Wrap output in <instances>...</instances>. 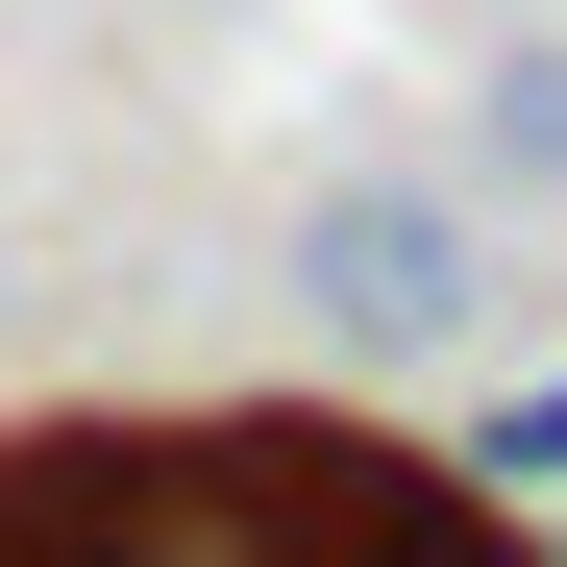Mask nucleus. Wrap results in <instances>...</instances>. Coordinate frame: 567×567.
<instances>
[{
	"mask_svg": "<svg viewBox=\"0 0 567 567\" xmlns=\"http://www.w3.org/2000/svg\"><path fill=\"white\" fill-rule=\"evenodd\" d=\"M271 271H297V321H321L346 370H468V346L518 321L494 198H468V173H420V148H321L297 223H271Z\"/></svg>",
	"mask_w": 567,
	"mask_h": 567,
	"instance_id": "obj_1",
	"label": "nucleus"
},
{
	"mask_svg": "<svg viewBox=\"0 0 567 567\" xmlns=\"http://www.w3.org/2000/svg\"><path fill=\"white\" fill-rule=\"evenodd\" d=\"M468 198H518V223H567V25L468 74Z\"/></svg>",
	"mask_w": 567,
	"mask_h": 567,
	"instance_id": "obj_2",
	"label": "nucleus"
},
{
	"mask_svg": "<svg viewBox=\"0 0 567 567\" xmlns=\"http://www.w3.org/2000/svg\"><path fill=\"white\" fill-rule=\"evenodd\" d=\"M468 494H567V370H543V395H494V420H468Z\"/></svg>",
	"mask_w": 567,
	"mask_h": 567,
	"instance_id": "obj_3",
	"label": "nucleus"
},
{
	"mask_svg": "<svg viewBox=\"0 0 567 567\" xmlns=\"http://www.w3.org/2000/svg\"><path fill=\"white\" fill-rule=\"evenodd\" d=\"M370 567H567V543H543V518H494V494H444V518H395Z\"/></svg>",
	"mask_w": 567,
	"mask_h": 567,
	"instance_id": "obj_4",
	"label": "nucleus"
},
{
	"mask_svg": "<svg viewBox=\"0 0 567 567\" xmlns=\"http://www.w3.org/2000/svg\"><path fill=\"white\" fill-rule=\"evenodd\" d=\"M0 321H25V271H0Z\"/></svg>",
	"mask_w": 567,
	"mask_h": 567,
	"instance_id": "obj_5",
	"label": "nucleus"
}]
</instances>
